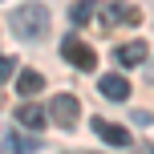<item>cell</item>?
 I'll return each mask as SVG.
<instances>
[{"label": "cell", "instance_id": "obj_1", "mask_svg": "<svg viewBox=\"0 0 154 154\" xmlns=\"http://www.w3.org/2000/svg\"><path fill=\"white\" fill-rule=\"evenodd\" d=\"M8 24L20 41H45L49 37V8L45 4H20L16 12H8Z\"/></svg>", "mask_w": 154, "mask_h": 154}, {"label": "cell", "instance_id": "obj_2", "mask_svg": "<svg viewBox=\"0 0 154 154\" xmlns=\"http://www.w3.org/2000/svg\"><path fill=\"white\" fill-rule=\"evenodd\" d=\"M45 114H49V122H57L61 130H77V122H81V101H77L73 93H57Z\"/></svg>", "mask_w": 154, "mask_h": 154}, {"label": "cell", "instance_id": "obj_3", "mask_svg": "<svg viewBox=\"0 0 154 154\" xmlns=\"http://www.w3.org/2000/svg\"><path fill=\"white\" fill-rule=\"evenodd\" d=\"M106 24H142V8H134L130 0H109L106 4Z\"/></svg>", "mask_w": 154, "mask_h": 154}, {"label": "cell", "instance_id": "obj_4", "mask_svg": "<svg viewBox=\"0 0 154 154\" xmlns=\"http://www.w3.org/2000/svg\"><path fill=\"white\" fill-rule=\"evenodd\" d=\"M61 57L69 65H77V69H93V65H97V57H93V49L85 45V41H77V37H69L61 45Z\"/></svg>", "mask_w": 154, "mask_h": 154}, {"label": "cell", "instance_id": "obj_5", "mask_svg": "<svg viewBox=\"0 0 154 154\" xmlns=\"http://www.w3.org/2000/svg\"><path fill=\"white\" fill-rule=\"evenodd\" d=\"M93 134L106 142H114V146H130V130L118 122H106V118H93Z\"/></svg>", "mask_w": 154, "mask_h": 154}, {"label": "cell", "instance_id": "obj_6", "mask_svg": "<svg viewBox=\"0 0 154 154\" xmlns=\"http://www.w3.org/2000/svg\"><path fill=\"white\" fill-rule=\"evenodd\" d=\"M16 118H20V126H29L32 134H37V130H45V122H49V114H45V109H41L32 97H24V106L16 109Z\"/></svg>", "mask_w": 154, "mask_h": 154}, {"label": "cell", "instance_id": "obj_7", "mask_svg": "<svg viewBox=\"0 0 154 154\" xmlns=\"http://www.w3.org/2000/svg\"><path fill=\"white\" fill-rule=\"evenodd\" d=\"M97 89L106 93L109 101H126V97H130V81H126V77H118V73H106V77H97Z\"/></svg>", "mask_w": 154, "mask_h": 154}, {"label": "cell", "instance_id": "obj_8", "mask_svg": "<svg viewBox=\"0 0 154 154\" xmlns=\"http://www.w3.org/2000/svg\"><path fill=\"white\" fill-rule=\"evenodd\" d=\"M114 57H118V65H130V69H134V65H142L150 57V45H146V41H130V45H118Z\"/></svg>", "mask_w": 154, "mask_h": 154}, {"label": "cell", "instance_id": "obj_9", "mask_svg": "<svg viewBox=\"0 0 154 154\" xmlns=\"http://www.w3.org/2000/svg\"><path fill=\"white\" fill-rule=\"evenodd\" d=\"M41 89H45V73H37V69H24L20 77H16V93H20V97H37Z\"/></svg>", "mask_w": 154, "mask_h": 154}, {"label": "cell", "instance_id": "obj_10", "mask_svg": "<svg viewBox=\"0 0 154 154\" xmlns=\"http://www.w3.org/2000/svg\"><path fill=\"white\" fill-rule=\"evenodd\" d=\"M8 142H12V150H16V154H32V150L41 146L37 134H8Z\"/></svg>", "mask_w": 154, "mask_h": 154}, {"label": "cell", "instance_id": "obj_11", "mask_svg": "<svg viewBox=\"0 0 154 154\" xmlns=\"http://www.w3.org/2000/svg\"><path fill=\"white\" fill-rule=\"evenodd\" d=\"M93 12H97V4H93V0H77V4H73V24H89L93 20Z\"/></svg>", "mask_w": 154, "mask_h": 154}, {"label": "cell", "instance_id": "obj_12", "mask_svg": "<svg viewBox=\"0 0 154 154\" xmlns=\"http://www.w3.org/2000/svg\"><path fill=\"white\" fill-rule=\"evenodd\" d=\"M12 69H16V61H12V57H0V81H4Z\"/></svg>", "mask_w": 154, "mask_h": 154}, {"label": "cell", "instance_id": "obj_13", "mask_svg": "<svg viewBox=\"0 0 154 154\" xmlns=\"http://www.w3.org/2000/svg\"><path fill=\"white\" fill-rule=\"evenodd\" d=\"M130 154H154V146H150V142H134Z\"/></svg>", "mask_w": 154, "mask_h": 154}, {"label": "cell", "instance_id": "obj_14", "mask_svg": "<svg viewBox=\"0 0 154 154\" xmlns=\"http://www.w3.org/2000/svg\"><path fill=\"white\" fill-rule=\"evenodd\" d=\"M77 154H89V150H77Z\"/></svg>", "mask_w": 154, "mask_h": 154}]
</instances>
